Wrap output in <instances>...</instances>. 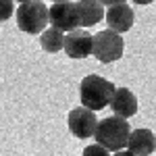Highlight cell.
<instances>
[{"label":"cell","mask_w":156,"mask_h":156,"mask_svg":"<svg viewBox=\"0 0 156 156\" xmlns=\"http://www.w3.org/2000/svg\"><path fill=\"white\" fill-rule=\"evenodd\" d=\"M62 50L67 52L69 58H87L92 54V34H87V29H81V27L65 34Z\"/></svg>","instance_id":"7"},{"label":"cell","mask_w":156,"mask_h":156,"mask_svg":"<svg viewBox=\"0 0 156 156\" xmlns=\"http://www.w3.org/2000/svg\"><path fill=\"white\" fill-rule=\"evenodd\" d=\"M123 52H125V42L119 34L104 29V31H98L96 36H92V54L100 62L104 65L117 62L119 58H123Z\"/></svg>","instance_id":"4"},{"label":"cell","mask_w":156,"mask_h":156,"mask_svg":"<svg viewBox=\"0 0 156 156\" xmlns=\"http://www.w3.org/2000/svg\"><path fill=\"white\" fill-rule=\"evenodd\" d=\"M15 12V0H0V23L9 21Z\"/></svg>","instance_id":"13"},{"label":"cell","mask_w":156,"mask_h":156,"mask_svg":"<svg viewBox=\"0 0 156 156\" xmlns=\"http://www.w3.org/2000/svg\"><path fill=\"white\" fill-rule=\"evenodd\" d=\"M17 25L27 36H37L48 27V6L42 0L21 2L19 9H15Z\"/></svg>","instance_id":"3"},{"label":"cell","mask_w":156,"mask_h":156,"mask_svg":"<svg viewBox=\"0 0 156 156\" xmlns=\"http://www.w3.org/2000/svg\"><path fill=\"white\" fill-rule=\"evenodd\" d=\"M48 25L58 29L62 34H69L79 27V17H77V6L75 2H54L48 6Z\"/></svg>","instance_id":"5"},{"label":"cell","mask_w":156,"mask_h":156,"mask_svg":"<svg viewBox=\"0 0 156 156\" xmlns=\"http://www.w3.org/2000/svg\"><path fill=\"white\" fill-rule=\"evenodd\" d=\"M106 17V25L110 31L115 34H127L133 27V21H135V15H133V9L125 2V4H115V6H108V11L104 12Z\"/></svg>","instance_id":"8"},{"label":"cell","mask_w":156,"mask_h":156,"mask_svg":"<svg viewBox=\"0 0 156 156\" xmlns=\"http://www.w3.org/2000/svg\"><path fill=\"white\" fill-rule=\"evenodd\" d=\"M67 125H69V131L77 137V140H87V137H94L98 125V117L94 110H87V108H73L67 117Z\"/></svg>","instance_id":"6"},{"label":"cell","mask_w":156,"mask_h":156,"mask_svg":"<svg viewBox=\"0 0 156 156\" xmlns=\"http://www.w3.org/2000/svg\"><path fill=\"white\" fill-rule=\"evenodd\" d=\"M108 106L112 108L115 117L131 119L133 115H137V98L129 87H115Z\"/></svg>","instance_id":"9"},{"label":"cell","mask_w":156,"mask_h":156,"mask_svg":"<svg viewBox=\"0 0 156 156\" xmlns=\"http://www.w3.org/2000/svg\"><path fill=\"white\" fill-rule=\"evenodd\" d=\"M110 156H135V154H131L129 150H119V152H112Z\"/></svg>","instance_id":"16"},{"label":"cell","mask_w":156,"mask_h":156,"mask_svg":"<svg viewBox=\"0 0 156 156\" xmlns=\"http://www.w3.org/2000/svg\"><path fill=\"white\" fill-rule=\"evenodd\" d=\"M125 148H127L131 154H135V156L154 154V150H156V135H154V131L144 129V127L129 131V137H127V146H125Z\"/></svg>","instance_id":"10"},{"label":"cell","mask_w":156,"mask_h":156,"mask_svg":"<svg viewBox=\"0 0 156 156\" xmlns=\"http://www.w3.org/2000/svg\"><path fill=\"white\" fill-rule=\"evenodd\" d=\"M129 131H131V127H129L127 119H121V117L112 115V117H106V119L98 121L94 137H96L98 146H102L104 150H108L112 154V152L125 150Z\"/></svg>","instance_id":"1"},{"label":"cell","mask_w":156,"mask_h":156,"mask_svg":"<svg viewBox=\"0 0 156 156\" xmlns=\"http://www.w3.org/2000/svg\"><path fill=\"white\" fill-rule=\"evenodd\" d=\"M115 92V83L108 81L100 75H85L79 85V98H81V106L87 110H102L108 106L110 98Z\"/></svg>","instance_id":"2"},{"label":"cell","mask_w":156,"mask_h":156,"mask_svg":"<svg viewBox=\"0 0 156 156\" xmlns=\"http://www.w3.org/2000/svg\"><path fill=\"white\" fill-rule=\"evenodd\" d=\"M75 6H77V17H79L81 29L98 25L104 19V6L98 0H79V2H75Z\"/></svg>","instance_id":"11"},{"label":"cell","mask_w":156,"mask_h":156,"mask_svg":"<svg viewBox=\"0 0 156 156\" xmlns=\"http://www.w3.org/2000/svg\"><path fill=\"white\" fill-rule=\"evenodd\" d=\"M81 156H110V152L108 150H104L102 146H98V144H92V146H87L83 150V154Z\"/></svg>","instance_id":"14"},{"label":"cell","mask_w":156,"mask_h":156,"mask_svg":"<svg viewBox=\"0 0 156 156\" xmlns=\"http://www.w3.org/2000/svg\"><path fill=\"white\" fill-rule=\"evenodd\" d=\"M133 4H137V6H146V4H152L154 0H131Z\"/></svg>","instance_id":"17"},{"label":"cell","mask_w":156,"mask_h":156,"mask_svg":"<svg viewBox=\"0 0 156 156\" xmlns=\"http://www.w3.org/2000/svg\"><path fill=\"white\" fill-rule=\"evenodd\" d=\"M62 42H65V34L54 29V27H46L40 34V46H42V50H46L50 54L60 52L62 50Z\"/></svg>","instance_id":"12"},{"label":"cell","mask_w":156,"mask_h":156,"mask_svg":"<svg viewBox=\"0 0 156 156\" xmlns=\"http://www.w3.org/2000/svg\"><path fill=\"white\" fill-rule=\"evenodd\" d=\"M102 6H115V4H125L127 0H98Z\"/></svg>","instance_id":"15"},{"label":"cell","mask_w":156,"mask_h":156,"mask_svg":"<svg viewBox=\"0 0 156 156\" xmlns=\"http://www.w3.org/2000/svg\"><path fill=\"white\" fill-rule=\"evenodd\" d=\"M17 2H19V4H21V2H29V0H17Z\"/></svg>","instance_id":"19"},{"label":"cell","mask_w":156,"mask_h":156,"mask_svg":"<svg viewBox=\"0 0 156 156\" xmlns=\"http://www.w3.org/2000/svg\"><path fill=\"white\" fill-rule=\"evenodd\" d=\"M52 2H69V0H52Z\"/></svg>","instance_id":"18"}]
</instances>
